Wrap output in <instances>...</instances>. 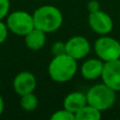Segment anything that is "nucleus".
Returning <instances> with one entry per match:
<instances>
[{"mask_svg": "<svg viewBox=\"0 0 120 120\" xmlns=\"http://www.w3.org/2000/svg\"><path fill=\"white\" fill-rule=\"evenodd\" d=\"M34 25L44 33H53L59 30L63 22L61 11L54 5H42L33 14Z\"/></svg>", "mask_w": 120, "mask_h": 120, "instance_id": "obj_1", "label": "nucleus"}, {"mask_svg": "<svg viewBox=\"0 0 120 120\" xmlns=\"http://www.w3.org/2000/svg\"><path fill=\"white\" fill-rule=\"evenodd\" d=\"M77 60L68 56V54H62L54 56L49 64L48 72L50 78L58 83H64L70 81L77 73Z\"/></svg>", "mask_w": 120, "mask_h": 120, "instance_id": "obj_2", "label": "nucleus"}, {"mask_svg": "<svg viewBox=\"0 0 120 120\" xmlns=\"http://www.w3.org/2000/svg\"><path fill=\"white\" fill-rule=\"evenodd\" d=\"M87 104L98 109L99 111H106L114 105L116 101V94L113 89L105 84L99 83L90 87L86 92Z\"/></svg>", "mask_w": 120, "mask_h": 120, "instance_id": "obj_3", "label": "nucleus"}, {"mask_svg": "<svg viewBox=\"0 0 120 120\" xmlns=\"http://www.w3.org/2000/svg\"><path fill=\"white\" fill-rule=\"evenodd\" d=\"M8 31L18 36H25L35 27L33 15L24 11H15L6 16Z\"/></svg>", "mask_w": 120, "mask_h": 120, "instance_id": "obj_4", "label": "nucleus"}, {"mask_svg": "<svg viewBox=\"0 0 120 120\" xmlns=\"http://www.w3.org/2000/svg\"><path fill=\"white\" fill-rule=\"evenodd\" d=\"M94 50L99 59L104 62L120 58V42L109 36L103 35L98 38L94 44Z\"/></svg>", "mask_w": 120, "mask_h": 120, "instance_id": "obj_5", "label": "nucleus"}, {"mask_svg": "<svg viewBox=\"0 0 120 120\" xmlns=\"http://www.w3.org/2000/svg\"><path fill=\"white\" fill-rule=\"evenodd\" d=\"M90 51L91 44L83 36H73L65 42V53L75 60L85 58Z\"/></svg>", "mask_w": 120, "mask_h": 120, "instance_id": "obj_6", "label": "nucleus"}, {"mask_svg": "<svg viewBox=\"0 0 120 120\" xmlns=\"http://www.w3.org/2000/svg\"><path fill=\"white\" fill-rule=\"evenodd\" d=\"M87 21L91 29L99 35H108L113 30L112 18L103 11L99 10L97 12L90 13Z\"/></svg>", "mask_w": 120, "mask_h": 120, "instance_id": "obj_7", "label": "nucleus"}, {"mask_svg": "<svg viewBox=\"0 0 120 120\" xmlns=\"http://www.w3.org/2000/svg\"><path fill=\"white\" fill-rule=\"evenodd\" d=\"M101 78L103 83L115 92L120 91V58L104 62Z\"/></svg>", "mask_w": 120, "mask_h": 120, "instance_id": "obj_8", "label": "nucleus"}, {"mask_svg": "<svg viewBox=\"0 0 120 120\" xmlns=\"http://www.w3.org/2000/svg\"><path fill=\"white\" fill-rule=\"evenodd\" d=\"M37 81L36 77L31 72H20L15 76L13 80V89L14 92L19 96H23L25 94L32 93L35 91Z\"/></svg>", "mask_w": 120, "mask_h": 120, "instance_id": "obj_9", "label": "nucleus"}, {"mask_svg": "<svg viewBox=\"0 0 120 120\" xmlns=\"http://www.w3.org/2000/svg\"><path fill=\"white\" fill-rule=\"evenodd\" d=\"M103 65L104 61H102L101 59H89L83 62V64L81 65V75L86 80H95V79L101 77Z\"/></svg>", "mask_w": 120, "mask_h": 120, "instance_id": "obj_10", "label": "nucleus"}, {"mask_svg": "<svg viewBox=\"0 0 120 120\" xmlns=\"http://www.w3.org/2000/svg\"><path fill=\"white\" fill-rule=\"evenodd\" d=\"M87 104L86 95L82 92H72L68 94L63 100V108L70 112L76 114L79 110Z\"/></svg>", "mask_w": 120, "mask_h": 120, "instance_id": "obj_11", "label": "nucleus"}, {"mask_svg": "<svg viewBox=\"0 0 120 120\" xmlns=\"http://www.w3.org/2000/svg\"><path fill=\"white\" fill-rule=\"evenodd\" d=\"M45 34L46 33H44L43 31L36 29V27H34L32 31H30L24 36L25 45L27 46V49L32 51H38L43 48L46 41Z\"/></svg>", "mask_w": 120, "mask_h": 120, "instance_id": "obj_12", "label": "nucleus"}, {"mask_svg": "<svg viewBox=\"0 0 120 120\" xmlns=\"http://www.w3.org/2000/svg\"><path fill=\"white\" fill-rule=\"evenodd\" d=\"M76 120H99L101 119V111L86 104L75 114Z\"/></svg>", "mask_w": 120, "mask_h": 120, "instance_id": "obj_13", "label": "nucleus"}, {"mask_svg": "<svg viewBox=\"0 0 120 120\" xmlns=\"http://www.w3.org/2000/svg\"><path fill=\"white\" fill-rule=\"evenodd\" d=\"M20 106L26 112H33L38 106V98L34 92L20 96Z\"/></svg>", "mask_w": 120, "mask_h": 120, "instance_id": "obj_14", "label": "nucleus"}, {"mask_svg": "<svg viewBox=\"0 0 120 120\" xmlns=\"http://www.w3.org/2000/svg\"><path fill=\"white\" fill-rule=\"evenodd\" d=\"M52 120H76L75 114L70 111L62 109V110H58L51 116Z\"/></svg>", "mask_w": 120, "mask_h": 120, "instance_id": "obj_15", "label": "nucleus"}, {"mask_svg": "<svg viewBox=\"0 0 120 120\" xmlns=\"http://www.w3.org/2000/svg\"><path fill=\"white\" fill-rule=\"evenodd\" d=\"M51 51H52V54L54 55V56H58V55L66 54V53H65V42L56 41L55 43H53Z\"/></svg>", "mask_w": 120, "mask_h": 120, "instance_id": "obj_16", "label": "nucleus"}, {"mask_svg": "<svg viewBox=\"0 0 120 120\" xmlns=\"http://www.w3.org/2000/svg\"><path fill=\"white\" fill-rule=\"evenodd\" d=\"M10 12V0H0V20L4 19Z\"/></svg>", "mask_w": 120, "mask_h": 120, "instance_id": "obj_17", "label": "nucleus"}, {"mask_svg": "<svg viewBox=\"0 0 120 120\" xmlns=\"http://www.w3.org/2000/svg\"><path fill=\"white\" fill-rule=\"evenodd\" d=\"M8 29L6 23L2 22V20H0V44L3 43L6 40V38H8Z\"/></svg>", "mask_w": 120, "mask_h": 120, "instance_id": "obj_18", "label": "nucleus"}, {"mask_svg": "<svg viewBox=\"0 0 120 120\" xmlns=\"http://www.w3.org/2000/svg\"><path fill=\"white\" fill-rule=\"evenodd\" d=\"M100 10V4L97 0H91L87 3V11L89 13H94Z\"/></svg>", "mask_w": 120, "mask_h": 120, "instance_id": "obj_19", "label": "nucleus"}, {"mask_svg": "<svg viewBox=\"0 0 120 120\" xmlns=\"http://www.w3.org/2000/svg\"><path fill=\"white\" fill-rule=\"evenodd\" d=\"M3 110H4V101H3V98L0 95V116H1L2 113H3Z\"/></svg>", "mask_w": 120, "mask_h": 120, "instance_id": "obj_20", "label": "nucleus"}, {"mask_svg": "<svg viewBox=\"0 0 120 120\" xmlns=\"http://www.w3.org/2000/svg\"><path fill=\"white\" fill-rule=\"evenodd\" d=\"M0 84H1V81H0Z\"/></svg>", "mask_w": 120, "mask_h": 120, "instance_id": "obj_21", "label": "nucleus"}, {"mask_svg": "<svg viewBox=\"0 0 120 120\" xmlns=\"http://www.w3.org/2000/svg\"><path fill=\"white\" fill-rule=\"evenodd\" d=\"M119 103H120V102H119Z\"/></svg>", "mask_w": 120, "mask_h": 120, "instance_id": "obj_22", "label": "nucleus"}]
</instances>
